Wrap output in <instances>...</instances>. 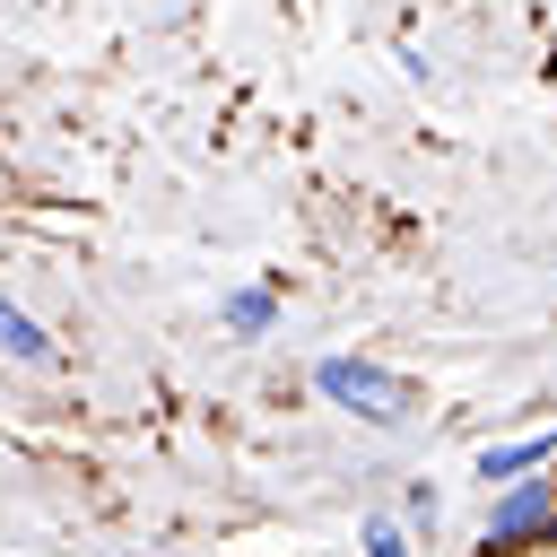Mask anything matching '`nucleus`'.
Listing matches in <instances>:
<instances>
[{
  "label": "nucleus",
  "instance_id": "f257e3e1",
  "mask_svg": "<svg viewBox=\"0 0 557 557\" xmlns=\"http://www.w3.org/2000/svg\"><path fill=\"white\" fill-rule=\"evenodd\" d=\"M313 400L339 409V418H357V426H374V435H409L418 426V383L392 374V366H374V357H357V348L313 357Z\"/></svg>",
  "mask_w": 557,
  "mask_h": 557
},
{
  "label": "nucleus",
  "instance_id": "f03ea898",
  "mask_svg": "<svg viewBox=\"0 0 557 557\" xmlns=\"http://www.w3.org/2000/svg\"><path fill=\"white\" fill-rule=\"evenodd\" d=\"M540 540H557V470L513 479V487H487L479 548H487V557H522V548H540Z\"/></svg>",
  "mask_w": 557,
  "mask_h": 557
},
{
  "label": "nucleus",
  "instance_id": "7ed1b4c3",
  "mask_svg": "<svg viewBox=\"0 0 557 557\" xmlns=\"http://www.w3.org/2000/svg\"><path fill=\"white\" fill-rule=\"evenodd\" d=\"M557 470V435H505V444H479L470 453V479L479 487H513V479H540Z\"/></svg>",
  "mask_w": 557,
  "mask_h": 557
},
{
  "label": "nucleus",
  "instance_id": "20e7f679",
  "mask_svg": "<svg viewBox=\"0 0 557 557\" xmlns=\"http://www.w3.org/2000/svg\"><path fill=\"white\" fill-rule=\"evenodd\" d=\"M218 331H226V339H270V331H278V287H270V278L226 287V296H218Z\"/></svg>",
  "mask_w": 557,
  "mask_h": 557
},
{
  "label": "nucleus",
  "instance_id": "39448f33",
  "mask_svg": "<svg viewBox=\"0 0 557 557\" xmlns=\"http://www.w3.org/2000/svg\"><path fill=\"white\" fill-rule=\"evenodd\" d=\"M0 357H17V366H61V339H52L9 287H0Z\"/></svg>",
  "mask_w": 557,
  "mask_h": 557
},
{
  "label": "nucleus",
  "instance_id": "423d86ee",
  "mask_svg": "<svg viewBox=\"0 0 557 557\" xmlns=\"http://www.w3.org/2000/svg\"><path fill=\"white\" fill-rule=\"evenodd\" d=\"M357 557H418V531L400 513H366L357 522Z\"/></svg>",
  "mask_w": 557,
  "mask_h": 557
},
{
  "label": "nucleus",
  "instance_id": "0eeeda50",
  "mask_svg": "<svg viewBox=\"0 0 557 557\" xmlns=\"http://www.w3.org/2000/svg\"><path fill=\"white\" fill-rule=\"evenodd\" d=\"M435 513H444V487H435V479H400V522H409L418 540L435 531Z\"/></svg>",
  "mask_w": 557,
  "mask_h": 557
}]
</instances>
